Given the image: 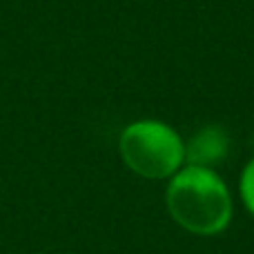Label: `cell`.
Instances as JSON below:
<instances>
[{
    "mask_svg": "<svg viewBox=\"0 0 254 254\" xmlns=\"http://www.w3.org/2000/svg\"><path fill=\"white\" fill-rule=\"evenodd\" d=\"M119 147L125 165L143 179L174 176L185 161L181 136L161 121H138L127 125Z\"/></svg>",
    "mask_w": 254,
    "mask_h": 254,
    "instance_id": "cell-2",
    "label": "cell"
},
{
    "mask_svg": "<svg viewBox=\"0 0 254 254\" xmlns=\"http://www.w3.org/2000/svg\"><path fill=\"white\" fill-rule=\"evenodd\" d=\"M230 152V136L223 127L219 125H205L188 140L185 145V158L190 165L207 167L223 163Z\"/></svg>",
    "mask_w": 254,
    "mask_h": 254,
    "instance_id": "cell-3",
    "label": "cell"
},
{
    "mask_svg": "<svg viewBox=\"0 0 254 254\" xmlns=\"http://www.w3.org/2000/svg\"><path fill=\"white\" fill-rule=\"evenodd\" d=\"M241 196L246 207L250 210V214L254 216V158L246 165L241 176Z\"/></svg>",
    "mask_w": 254,
    "mask_h": 254,
    "instance_id": "cell-4",
    "label": "cell"
},
{
    "mask_svg": "<svg viewBox=\"0 0 254 254\" xmlns=\"http://www.w3.org/2000/svg\"><path fill=\"white\" fill-rule=\"evenodd\" d=\"M165 203L172 219L198 237L223 232L232 219V196L228 185L207 167H181L167 185Z\"/></svg>",
    "mask_w": 254,
    "mask_h": 254,
    "instance_id": "cell-1",
    "label": "cell"
}]
</instances>
